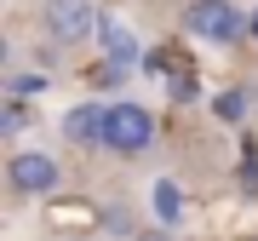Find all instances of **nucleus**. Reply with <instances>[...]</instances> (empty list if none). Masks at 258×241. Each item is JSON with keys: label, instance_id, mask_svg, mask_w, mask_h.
I'll return each mask as SVG.
<instances>
[{"label": "nucleus", "instance_id": "nucleus-1", "mask_svg": "<svg viewBox=\"0 0 258 241\" xmlns=\"http://www.w3.org/2000/svg\"><path fill=\"white\" fill-rule=\"evenodd\" d=\"M40 35L52 40V46H86V40L103 35V12L92 6V0H40Z\"/></svg>", "mask_w": 258, "mask_h": 241}, {"label": "nucleus", "instance_id": "nucleus-2", "mask_svg": "<svg viewBox=\"0 0 258 241\" xmlns=\"http://www.w3.org/2000/svg\"><path fill=\"white\" fill-rule=\"evenodd\" d=\"M184 29L207 46H235V40L252 35V18L235 6V0H189L184 6Z\"/></svg>", "mask_w": 258, "mask_h": 241}, {"label": "nucleus", "instance_id": "nucleus-3", "mask_svg": "<svg viewBox=\"0 0 258 241\" xmlns=\"http://www.w3.org/2000/svg\"><path fill=\"white\" fill-rule=\"evenodd\" d=\"M149 144H155V115H149L144 103H132V98L109 103V127H103V149H109V155H144Z\"/></svg>", "mask_w": 258, "mask_h": 241}, {"label": "nucleus", "instance_id": "nucleus-4", "mask_svg": "<svg viewBox=\"0 0 258 241\" xmlns=\"http://www.w3.org/2000/svg\"><path fill=\"white\" fill-rule=\"evenodd\" d=\"M6 184H12V195H52L63 184V167H57V155H46V149H18L6 161Z\"/></svg>", "mask_w": 258, "mask_h": 241}, {"label": "nucleus", "instance_id": "nucleus-5", "mask_svg": "<svg viewBox=\"0 0 258 241\" xmlns=\"http://www.w3.org/2000/svg\"><path fill=\"white\" fill-rule=\"evenodd\" d=\"M63 138L81 144V149H103V127H109V103H75V109H63Z\"/></svg>", "mask_w": 258, "mask_h": 241}, {"label": "nucleus", "instance_id": "nucleus-6", "mask_svg": "<svg viewBox=\"0 0 258 241\" xmlns=\"http://www.w3.org/2000/svg\"><path fill=\"white\" fill-rule=\"evenodd\" d=\"M149 207H155V224H166V230H178V224H184V190H178L172 178H155Z\"/></svg>", "mask_w": 258, "mask_h": 241}, {"label": "nucleus", "instance_id": "nucleus-7", "mask_svg": "<svg viewBox=\"0 0 258 241\" xmlns=\"http://www.w3.org/2000/svg\"><path fill=\"white\" fill-rule=\"evenodd\" d=\"M98 46L115 57V64H138V40H132V29H120V23H103V35H98Z\"/></svg>", "mask_w": 258, "mask_h": 241}, {"label": "nucleus", "instance_id": "nucleus-8", "mask_svg": "<svg viewBox=\"0 0 258 241\" xmlns=\"http://www.w3.org/2000/svg\"><path fill=\"white\" fill-rule=\"evenodd\" d=\"M46 75H40V69H18V75H6V92L12 98H35V92H46Z\"/></svg>", "mask_w": 258, "mask_h": 241}, {"label": "nucleus", "instance_id": "nucleus-9", "mask_svg": "<svg viewBox=\"0 0 258 241\" xmlns=\"http://www.w3.org/2000/svg\"><path fill=\"white\" fill-rule=\"evenodd\" d=\"M23 127H29L23 98H12V92H6V109H0V132H23Z\"/></svg>", "mask_w": 258, "mask_h": 241}, {"label": "nucleus", "instance_id": "nucleus-10", "mask_svg": "<svg viewBox=\"0 0 258 241\" xmlns=\"http://www.w3.org/2000/svg\"><path fill=\"white\" fill-rule=\"evenodd\" d=\"M103 230H109V235H138V230H132V213H126V207H109V213H103Z\"/></svg>", "mask_w": 258, "mask_h": 241}, {"label": "nucleus", "instance_id": "nucleus-11", "mask_svg": "<svg viewBox=\"0 0 258 241\" xmlns=\"http://www.w3.org/2000/svg\"><path fill=\"white\" fill-rule=\"evenodd\" d=\"M212 109H218L224 120H235V115H241V92H224V98H212Z\"/></svg>", "mask_w": 258, "mask_h": 241}, {"label": "nucleus", "instance_id": "nucleus-12", "mask_svg": "<svg viewBox=\"0 0 258 241\" xmlns=\"http://www.w3.org/2000/svg\"><path fill=\"white\" fill-rule=\"evenodd\" d=\"M172 98H195V81H189V75H172Z\"/></svg>", "mask_w": 258, "mask_h": 241}, {"label": "nucleus", "instance_id": "nucleus-13", "mask_svg": "<svg viewBox=\"0 0 258 241\" xmlns=\"http://www.w3.org/2000/svg\"><path fill=\"white\" fill-rule=\"evenodd\" d=\"M252 40H258V12H252Z\"/></svg>", "mask_w": 258, "mask_h": 241}]
</instances>
